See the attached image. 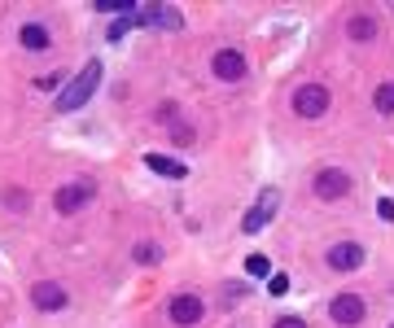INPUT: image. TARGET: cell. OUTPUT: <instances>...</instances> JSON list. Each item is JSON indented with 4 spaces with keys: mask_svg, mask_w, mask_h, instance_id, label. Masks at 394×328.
I'll return each instance as SVG.
<instances>
[{
    "mask_svg": "<svg viewBox=\"0 0 394 328\" xmlns=\"http://www.w3.org/2000/svg\"><path fill=\"white\" fill-rule=\"evenodd\" d=\"M92 202V184H61L57 197H53V206L61 210V215H79Z\"/></svg>",
    "mask_w": 394,
    "mask_h": 328,
    "instance_id": "8992f818",
    "label": "cell"
},
{
    "mask_svg": "<svg viewBox=\"0 0 394 328\" xmlns=\"http://www.w3.org/2000/svg\"><path fill=\"white\" fill-rule=\"evenodd\" d=\"M328 315H333L337 324L355 328L359 320H364V298H355V293H342V298H333V306H328Z\"/></svg>",
    "mask_w": 394,
    "mask_h": 328,
    "instance_id": "9c48e42d",
    "label": "cell"
},
{
    "mask_svg": "<svg viewBox=\"0 0 394 328\" xmlns=\"http://www.w3.org/2000/svg\"><path fill=\"white\" fill-rule=\"evenodd\" d=\"M136 22H149V27H167V31L184 27V18H180V9H171V5H136Z\"/></svg>",
    "mask_w": 394,
    "mask_h": 328,
    "instance_id": "52a82bcc",
    "label": "cell"
},
{
    "mask_svg": "<svg viewBox=\"0 0 394 328\" xmlns=\"http://www.w3.org/2000/svg\"><path fill=\"white\" fill-rule=\"evenodd\" d=\"M145 167H149L154 175H162V179H184L189 175V167H180V162L167 158V154H145Z\"/></svg>",
    "mask_w": 394,
    "mask_h": 328,
    "instance_id": "7c38bea8",
    "label": "cell"
},
{
    "mask_svg": "<svg viewBox=\"0 0 394 328\" xmlns=\"http://www.w3.org/2000/svg\"><path fill=\"white\" fill-rule=\"evenodd\" d=\"M276 206H281V193H276V188H268V193H258V202L250 206V215L241 219V232H263V228L272 223V215H276Z\"/></svg>",
    "mask_w": 394,
    "mask_h": 328,
    "instance_id": "3957f363",
    "label": "cell"
},
{
    "mask_svg": "<svg viewBox=\"0 0 394 328\" xmlns=\"http://www.w3.org/2000/svg\"><path fill=\"white\" fill-rule=\"evenodd\" d=\"M324 110H328V88L324 84H302L293 92V114L298 119H320Z\"/></svg>",
    "mask_w": 394,
    "mask_h": 328,
    "instance_id": "7a4b0ae2",
    "label": "cell"
},
{
    "mask_svg": "<svg viewBox=\"0 0 394 328\" xmlns=\"http://www.w3.org/2000/svg\"><path fill=\"white\" fill-rule=\"evenodd\" d=\"M372 105L381 110V114H390V110H394V84H381V88H377V96H372Z\"/></svg>",
    "mask_w": 394,
    "mask_h": 328,
    "instance_id": "9a60e30c",
    "label": "cell"
},
{
    "mask_svg": "<svg viewBox=\"0 0 394 328\" xmlns=\"http://www.w3.org/2000/svg\"><path fill=\"white\" fill-rule=\"evenodd\" d=\"M5 206H9V210H27V193H22V188H9V193H5Z\"/></svg>",
    "mask_w": 394,
    "mask_h": 328,
    "instance_id": "e0dca14e",
    "label": "cell"
},
{
    "mask_svg": "<svg viewBox=\"0 0 394 328\" xmlns=\"http://www.w3.org/2000/svg\"><path fill=\"white\" fill-rule=\"evenodd\" d=\"M210 70L233 84V79H241V75H245V57L237 53V48H219V53L210 57Z\"/></svg>",
    "mask_w": 394,
    "mask_h": 328,
    "instance_id": "30bf717a",
    "label": "cell"
},
{
    "mask_svg": "<svg viewBox=\"0 0 394 328\" xmlns=\"http://www.w3.org/2000/svg\"><path fill=\"white\" fill-rule=\"evenodd\" d=\"M346 36H351V40H372V36H377V22L359 13V18H351V22H346Z\"/></svg>",
    "mask_w": 394,
    "mask_h": 328,
    "instance_id": "4fadbf2b",
    "label": "cell"
},
{
    "mask_svg": "<svg viewBox=\"0 0 394 328\" xmlns=\"http://www.w3.org/2000/svg\"><path fill=\"white\" fill-rule=\"evenodd\" d=\"M346 193H351V179H346V171L324 167V171L316 175V197H320V202H337V197H346Z\"/></svg>",
    "mask_w": 394,
    "mask_h": 328,
    "instance_id": "5b68a950",
    "label": "cell"
},
{
    "mask_svg": "<svg viewBox=\"0 0 394 328\" xmlns=\"http://www.w3.org/2000/svg\"><path fill=\"white\" fill-rule=\"evenodd\" d=\"M31 306H40V311H61L66 306V289L57 281H36L31 285Z\"/></svg>",
    "mask_w": 394,
    "mask_h": 328,
    "instance_id": "ba28073f",
    "label": "cell"
},
{
    "mask_svg": "<svg viewBox=\"0 0 394 328\" xmlns=\"http://www.w3.org/2000/svg\"><path fill=\"white\" fill-rule=\"evenodd\" d=\"M272 328H307V320H298V315H281Z\"/></svg>",
    "mask_w": 394,
    "mask_h": 328,
    "instance_id": "ffe728a7",
    "label": "cell"
},
{
    "mask_svg": "<svg viewBox=\"0 0 394 328\" xmlns=\"http://www.w3.org/2000/svg\"><path fill=\"white\" fill-rule=\"evenodd\" d=\"M268 289H272V298H281V293L289 289V276H272V281H268Z\"/></svg>",
    "mask_w": 394,
    "mask_h": 328,
    "instance_id": "ac0fdd59",
    "label": "cell"
},
{
    "mask_svg": "<svg viewBox=\"0 0 394 328\" xmlns=\"http://www.w3.org/2000/svg\"><path fill=\"white\" fill-rule=\"evenodd\" d=\"M359 262H364V250H359L355 241H342V245L328 250V267H333V271H355Z\"/></svg>",
    "mask_w": 394,
    "mask_h": 328,
    "instance_id": "8fae6325",
    "label": "cell"
},
{
    "mask_svg": "<svg viewBox=\"0 0 394 328\" xmlns=\"http://www.w3.org/2000/svg\"><path fill=\"white\" fill-rule=\"evenodd\" d=\"M101 88V61H88L84 70H79L71 84L61 88V96H57V110H79V105H88V96Z\"/></svg>",
    "mask_w": 394,
    "mask_h": 328,
    "instance_id": "6da1fadb",
    "label": "cell"
},
{
    "mask_svg": "<svg viewBox=\"0 0 394 328\" xmlns=\"http://www.w3.org/2000/svg\"><path fill=\"white\" fill-rule=\"evenodd\" d=\"M167 315H171V324H184V328H193L197 320L206 315V302L197 298V293H180V298H171Z\"/></svg>",
    "mask_w": 394,
    "mask_h": 328,
    "instance_id": "277c9868",
    "label": "cell"
},
{
    "mask_svg": "<svg viewBox=\"0 0 394 328\" xmlns=\"http://www.w3.org/2000/svg\"><path fill=\"white\" fill-rule=\"evenodd\" d=\"M245 271H250V276H268V271H272V262L263 258V254H250V258H245Z\"/></svg>",
    "mask_w": 394,
    "mask_h": 328,
    "instance_id": "2e32d148",
    "label": "cell"
},
{
    "mask_svg": "<svg viewBox=\"0 0 394 328\" xmlns=\"http://www.w3.org/2000/svg\"><path fill=\"white\" fill-rule=\"evenodd\" d=\"M22 44H27V48H48V31H44V22H27V27H22Z\"/></svg>",
    "mask_w": 394,
    "mask_h": 328,
    "instance_id": "5bb4252c",
    "label": "cell"
},
{
    "mask_svg": "<svg viewBox=\"0 0 394 328\" xmlns=\"http://www.w3.org/2000/svg\"><path fill=\"white\" fill-rule=\"evenodd\" d=\"M377 215H381L386 223H394V202H390V197H381V202H377Z\"/></svg>",
    "mask_w": 394,
    "mask_h": 328,
    "instance_id": "d6986e66",
    "label": "cell"
},
{
    "mask_svg": "<svg viewBox=\"0 0 394 328\" xmlns=\"http://www.w3.org/2000/svg\"><path fill=\"white\" fill-rule=\"evenodd\" d=\"M136 258L140 262H154L158 258V245H136Z\"/></svg>",
    "mask_w": 394,
    "mask_h": 328,
    "instance_id": "44dd1931",
    "label": "cell"
}]
</instances>
